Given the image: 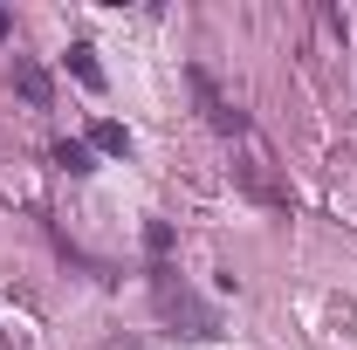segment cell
Here are the masks:
<instances>
[{
  "label": "cell",
  "instance_id": "277c9868",
  "mask_svg": "<svg viewBox=\"0 0 357 350\" xmlns=\"http://www.w3.org/2000/svg\"><path fill=\"white\" fill-rule=\"evenodd\" d=\"M89 144H96V151H117V158H124V151H131V131H124V124H110V117H96V124H89Z\"/></svg>",
  "mask_w": 357,
  "mask_h": 350
},
{
  "label": "cell",
  "instance_id": "3957f363",
  "mask_svg": "<svg viewBox=\"0 0 357 350\" xmlns=\"http://www.w3.org/2000/svg\"><path fill=\"white\" fill-rule=\"evenodd\" d=\"M7 83L21 89V96H28V103H35V110H48V103H55V89H48V76H42V62H28V55H14V62H7Z\"/></svg>",
  "mask_w": 357,
  "mask_h": 350
},
{
  "label": "cell",
  "instance_id": "7a4b0ae2",
  "mask_svg": "<svg viewBox=\"0 0 357 350\" xmlns=\"http://www.w3.org/2000/svg\"><path fill=\"white\" fill-rule=\"evenodd\" d=\"M268 165H275V158H268L261 144H255V158H248V165H234V172H241V185H248V192H255L261 206H296V192H289L282 178L268 172Z\"/></svg>",
  "mask_w": 357,
  "mask_h": 350
},
{
  "label": "cell",
  "instance_id": "6da1fadb",
  "mask_svg": "<svg viewBox=\"0 0 357 350\" xmlns=\"http://www.w3.org/2000/svg\"><path fill=\"white\" fill-rule=\"evenodd\" d=\"M192 96H199V110H206V124H213V131H227V137H248V117H241V110H234V103L220 96V83H213L206 69H192Z\"/></svg>",
  "mask_w": 357,
  "mask_h": 350
},
{
  "label": "cell",
  "instance_id": "5b68a950",
  "mask_svg": "<svg viewBox=\"0 0 357 350\" xmlns=\"http://www.w3.org/2000/svg\"><path fill=\"white\" fill-rule=\"evenodd\" d=\"M69 69H76V83L103 89V69H96V48H89V42H76V48H69Z\"/></svg>",
  "mask_w": 357,
  "mask_h": 350
},
{
  "label": "cell",
  "instance_id": "8992f818",
  "mask_svg": "<svg viewBox=\"0 0 357 350\" xmlns=\"http://www.w3.org/2000/svg\"><path fill=\"white\" fill-rule=\"evenodd\" d=\"M55 165H62V172H89V144L83 137H62V144H55Z\"/></svg>",
  "mask_w": 357,
  "mask_h": 350
},
{
  "label": "cell",
  "instance_id": "52a82bcc",
  "mask_svg": "<svg viewBox=\"0 0 357 350\" xmlns=\"http://www.w3.org/2000/svg\"><path fill=\"white\" fill-rule=\"evenodd\" d=\"M7 28H14V21H7V7H0V42H7Z\"/></svg>",
  "mask_w": 357,
  "mask_h": 350
}]
</instances>
